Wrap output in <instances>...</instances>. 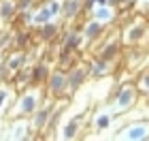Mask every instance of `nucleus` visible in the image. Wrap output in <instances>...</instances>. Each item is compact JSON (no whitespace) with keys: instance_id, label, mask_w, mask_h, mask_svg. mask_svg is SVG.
Masks as SVG:
<instances>
[{"instance_id":"20","label":"nucleus","mask_w":149,"mask_h":141,"mask_svg":"<svg viewBox=\"0 0 149 141\" xmlns=\"http://www.w3.org/2000/svg\"><path fill=\"white\" fill-rule=\"evenodd\" d=\"M119 49H121V45H119L117 41H109V43H104L102 47H100L98 58H102V60H109V62H113V60L119 56Z\"/></svg>"},{"instance_id":"5","label":"nucleus","mask_w":149,"mask_h":141,"mask_svg":"<svg viewBox=\"0 0 149 141\" xmlns=\"http://www.w3.org/2000/svg\"><path fill=\"white\" fill-rule=\"evenodd\" d=\"M53 109H56V105H53L51 100H49V103H45V105H40L38 109L32 113V120H30L32 130H36V133L47 130V124H49V118H51Z\"/></svg>"},{"instance_id":"27","label":"nucleus","mask_w":149,"mask_h":141,"mask_svg":"<svg viewBox=\"0 0 149 141\" xmlns=\"http://www.w3.org/2000/svg\"><path fill=\"white\" fill-rule=\"evenodd\" d=\"M34 6V0H17V13L19 11H30Z\"/></svg>"},{"instance_id":"8","label":"nucleus","mask_w":149,"mask_h":141,"mask_svg":"<svg viewBox=\"0 0 149 141\" xmlns=\"http://www.w3.org/2000/svg\"><path fill=\"white\" fill-rule=\"evenodd\" d=\"M60 32H62V26H60L56 19H53V22H47L43 26H36V39L43 41V43H53L60 36Z\"/></svg>"},{"instance_id":"19","label":"nucleus","mask_w":149,"mask_h":141,"mask_svg":"<svg viewBox=\"0 0 149 141\" xmlns=\"http://www.w3.org/2000/svg\"><path fill=\"white\" fill-rule=\"evenodd\" d=\"M77 64V51H70V49H60L58 51V60H56V66L68 71L70 66Z\"/></svg>"},{"instance_id":"14","label":"nucleus","mask_w":149,"mask_h":141,"mask_svg":"<svg viewBox=\"0 0 149 141\" xmlns=\"http://www.w3.org/2000/svg\"><path fill=\"white\" fill-rule=\"evenodd\" d=\"M87 73H90V77H96V79L107 77L111 73V62L109 60H102V58H96L87 64Z\"/></svg>"},{"instance_id":"28","label":"nucleus","mask_w":149,"mask_h":141,"mask_svg":"<svg viewBox=\"0 0 149 141\" xmlns=\"http://www.w3.org/2000/svg\"><path fill=\"white\" fill-rule=\"evenodd\" d=\"M2 60H4V53H2V47H0V64H2Z\"/></svg>"},{"instance_id":"24","label":"nucleus","mask_w":149,"mask_h":141,"mask_svg":"<svg viewBox=\"0 0 149 141\" xmlns=\"http://www.w3.org/2000/svg\"><path fill=\"white\" fill-rule=\"evenodd\" d=\"M136 90L139 92H143V94H149V69H145L143 73L139 75V79H136Z\"/></svg>"},{"instance_id":"7","label":"nucleus","mask_w":149,"mask_h":141,"mask_svg":"<svg viewBox=\"0 0 149 141\" xmlns=\"http://www.w3.org/2000/svg\"><path fill=\"white\" fill-rule=\"evenodd\" d=\"M51 75V66L47 64V62H36V64H32L30 66V71H28V77H30V86H34V88H40V86H45L47 83V79H49Z\"/></svg>"},{"instance_id":"17","label":"nucleus","mask_w":149,"mask_h":141,"mask_svg":"<svg viewBox=\"0 0 149 141\" xmlns=\"http://www.w3.org/2000/svg\"><path fill=\"white\" fill-rule=\"evenodd\" d=\"M32 41V32L26 28H15L13 30V49H28V45Z\"/></svg>"},{"instance_id":"1","label":"nucleus","mask_w":149,"mask_h":141,"mask_svg":"<svg viewBox=\"0 0 149 141\" xmlns=\"http://www.w3.org/2000/svg\"><path fill=\"white\" fill-rule=\"evenodd\" d=\"M43 105V94H40V88H26L22 94L17 96L15 105H13V116L15 118H32L38 107Z\"/></svg>"},{"instance_id":"25","label":"nucleus","mask_w":149,"mask_h":141,"mask_svg":"<svg viewBox=\"0 0 149 141\" xmlns=\"http://www.w3.org/2000/svg\"><path fill=\"white\" fill-rule=\"evenodd\" d=\"M113 118L109 116V113H98L96 118H94V124H96V130H107L111 126Z\"/></svg>"},{"instance_id":"12","label":"nucleus","mask_w":149,"mask_h":141,"mask_svg":"<svg viewBox=\"0 0 149 141\" xmlns=\"http://www.w3.org/2000/svg\"><path fill=\"white\" fill-rule=\"evenodd\" d=\"M6 66H9L11 73H17V71H24L26 64H28V53H26L24 49H13L11 56L6 58Z\"/></svg>"},{"instance_id":"2","label":"nucleus","mask_w":149,"mask_h":141,"mask_svg":"<svg viewBox=\"0 0 149 141\" xmlns=\"http://www.w3.org/2000/svg\"><path fill=\"white\" fill-rule=\"evenodd\" d=\"M45 94L51 100H60V98H64V96L70 94L68 92V75H66L64 69H60V66L51 69V75L45 83Z\"/></svg>"},{"instance_id":"15","label":"nucleus","mask_w":149,"mask_h":141,"mask_svg":"<svg viewBox=\"0 0 149 141\" xmlns=\"http://www.w3.org/2000/svg\"><path fill=\"white\" fill-rule=\"evenodd\" d=\"M56 19V15H53V11L49 9V2H45V4H38V9L32 13V26H43L47 22H53Z\"/></svg>"},{"instance_id":"21","label":"nucleus","mask_w":149,"mask_h":141,"mask_svg":"<svg viewBox=\"0 0 149 141\" xmlns=\"http://www.w3.org/2000/svg\"><path fill=\"white\" fill-rule=\"evenodd\" d=\"M92 17L98 19V22H102V24H111L113 17H115L113 6H111V4H107V6H96V9L92 11Z\"/></svg>"},{"instance_id":"23","label":"nucleus","mask_w":149,"mask_h":141,"mask_svg":"<svg viewBox=\"0 0 149 141\" xmlns=\"http://www.w3.org/2000/svg\"><path fill=\"white\" fill-rule=\"evenodd\" d=\"M11 98H13V90H11V86H0V116H2L4 109L9 107Z\"/></svg>"},{"instance_id":"16","label":"nucleus","mask_w":149,"mask_h":141,"mask_svg":"<svg viewBox=\"0 0 149 141\" xmlns=\"http://www.w3.org/2000/svg\"><path fill=\"white\" fill-rule=\"evenodd\" d=\"M17 15V0H0V22L11 24Z\"/></svg>"},{"instance_id":"4","label":"nucleus","mask_w":149,"mask_h":141,"mask_svg":"<svg viewBox=\"0 0 149 141\" xmlns=\"http://www.w3.org/2000/svg\"><path fill=\"white\" fill-rule=\"evenodd\" d=\"M66 75H68V92L72 96V94L87 81V77H90V73H87V64H79L77 62L74 66H70V69L66 71Z\"/></svg>"},{"instance_id":"6","label":"nucleus","mask_w":149,"mask_h":141,"mask_svg":"<svg viewBox=\"0 0 149 141\" xmlns=\"http://www.w3.org/2000/svg\"><path fill=\"white\" fill-rule=\"evenodd\" d=\"M81 43H83V32H79V28H68L64 32H60V49H70L79 51Z\"/></svg>"},{"instance_id":"13","label":"nucleus","mask_w":149,"mask_h":141,"mask_svg":"<svg viewBox=\"0 0 149 141\" xmlns=\"http://www.w3.org/2000/svg\"><path fill=\"white\" fill-rule=\"evenodd\" d=\"M124 139H130V141H136V139H147L149 137V124L147 122H139V124H132L124 128L119 133Z\"/></svg>"},{"instance_id":"18","label":"nucleus","mask_w":149,"mask_h":141,"mask_svg":"<svg viewBox=\"0 0 149 141\" xmlns=\"http://www.w3.org/2000/svg\"><path fill=\"white\" fill-rule=\"evenodd\" d=\"M79 126H81V118L79 116L68 118L66 124L62 126V130H60V139H74L79 135Z\"/></svg>"},{"instance_id":"11","label":"nucleus","mask_w":149,"mask_h":141,"mask_svg":"<svg viewBox=\"0 0 149 141\" xmlns=\"http://www.w3.org/2000/svg\"><path fill=\"white\" fill-rule=\"evenodd\" d=\"M104 28H107V24H102V22H98V19H90L85 26H83V39L85 41H98L100 36L104 34Z\"/></svg>"},{"instance_id":"26","label":"nucleus","mask_w":149,"mask_h":141,"mask_svg":"<svg viewBox=\"0 0 149 141\" xmlns=\"http://www.w3.org/2000/svg\"><path fill=\"white\" fill-rule=\"evenodd\" d=\"M0 47H2V49H13V30H2L0 32Z\"/></svg>"},{"instance_id":"29","label":"nucleus","mask_w":149,"mask_h":141,"mask_svg":"<svg viewBox=\"0 0 149 141\" xmlns=\"http://www.w3.org/2000/svg\"><path fill=\"white\" fill-rule=\"evenodd\" d=\"M145 15H147V19H149V6H147V11H145Z\"/></svg>"},{"instance_id":"10","label":"nucleus","mask_w":149,"mask_h":141,"mask_svg":"<svg viewBox=\"0 0 149 141\" xmlns=\"http://www.w3.org/2000/svg\"><path fill=\"white\" fill-rule=\"evenodd\" d=\"M145 34H147V24L145 22H136L124 32V41L128 45H139L145 39Z\"/></svg>"},{"instance_id":"22","label":"nucleus","mask_w":149,"mask_h":141,"mask_svg":"<svg viewBox=\"0 0 149 141\" xmlns=\"http://www.w3.org/2000/svg\"><path fill=\"white\" fill-rule=\"evenodd\" d=\"M30 128H32V124L28 126L19 118V122H15V126H13V130H11V139H30Z\"/></svg>"},{"instance_id":"3","label":"nucleus","mask_w":149,"mask_h":141,"mask_svg":"<svg viewBox=\"0 0 149 141\" xmlns=\"http://www.w3.org/2000/svg\"><path fill=\"white\" fill-rule=\"evenodd\" d=\"M136 86H119L117 88V94H115V98H113V105H115V109L117 111H128L130 107H134V103H136Z\"/></svg>"},{"instance_id":"9","label":"nucleus","mask_w":149,"mask_h":141,"mask_svg":"<svg viewBox=\"0 0 149 141\" xmlns=\"http://www.w3.org/2000/svg\"><path fill=\"white\" fill-rule=\"evenodd\" d=\"M83 11V0H62V13L60 17L64 22H74Z\"/></svg>"}]
</instances>
